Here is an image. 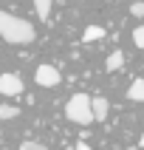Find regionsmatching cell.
Masks as SVG:
<instances>
[{
	"instance_id": "1",
	"label": "cell",
	"mask_w": 144,
	"mask_h": 150,
	"mask_svg": "<svg viewBox=\"0 0 144 150\" xmlns=\"http://www.w3.org/2000/svg\"><path fill=\"white\" fill-rule=\"evenodd\" d=\"M0 37L8 45H28V42H34L37 31H34V25L28 20L14 17V14H8V11H0Z\"/></svg>"
},
{
	"instance_id": "2",
	"label": "cell",
	"mask_w": 144,
	"mask_h": 150,
	"mask_svg": "<svg viewBox=\"0 0 144 150\" xmlns=\"http://www.w3.org/2000/svg\"><path fill=\"white\" fill-rule=\"evenodd\" d=\"M65 116L74 125H91V122H96V116H93V99L88 93H74L65 105Z\"/></svg>"
},
{
	"instance_id": "3",
	"label": "cell",
	"mask_w": 144,
	"mask_h": 150,
	"mask_svg": "<svg viewBox=\"0 0 144 150\" xmlns=\"http://www.w3.org/2000/svg\"><path fill=\"white\" fill-rule=\"evenodd\" d=\"M34 79H37V85H42V88H54V85L62 82V74H59L54 65L42 62V65H37V71H34Z\"/></svg>"
},
{
	"instance_id": "4",
	"label": "cell",
	"mask_w": 144,
	"mask_h": 150,
	"mask_svg": "<svg viewBox=\"0 0 144 150\" xmlns=\"http://www.w3.org/2000/svg\"><path fill=\"white\" fill-rule=\"evenodd\" d=\"M23 91H25V85L17 74H3L0 76V93L3 96H20Z\"/></svg>"
},
{
	"instance_id": "5",
	"label": "cell",
	"mask_w": 144,
	"mask_h": 150,
	"mask_svg": "<svg viewBox=\"0 0 144 150\" xmlns=\"http://www.w3.org/2000/svg\"><path fill=\"white\" fill-rule=\"evenodd\" d=\"M107 113H110V102L105 96H93V116H96V122H105Z\"/></svg>"
},
{
	"instance_id": "6",
	"label": "cell",
	"mask_w": 144,
	"mask_h": 150,
	"mask_svg": "<svg viewBox=\"0 0 144 150\" xmlns=\"http://www.w3.org/2000/svg\"><path fill=\"white\" fill-rule=\"evenodd\" d=\"M127 99L130 102H144V79H133L127 88Z\"/></svg>"
},
{
	"instance_id": "7",
	"label": "cell",
	"mask_w": 144,
	"mask_h": 150,
	"mask_svg": "<svg viewBox=\"0 0 144 150\" xmlns=\"http://www.w3.org/2000/svg\"><path fill=\"white\" fill-rule=\"evenodd\" d=\"M122 65H124V54H122V51H113V54L105 59V68H107V71H122Z\"/></svg>"
},
{
	"instance_id": "8",
	"label": "cell",
	"mask_w": 144,
	"mask_h": 150,
	"mask_svg": "<svg viewBox=\"0 0 144 150\" xmlns=\"http://www.w3.org/2000/svg\"><path fill=\"white\" fill-rule=\"evenodd\" d=\"M51 6H54V0H34V11H37V17H40V20H48Z\"/></svg>"
},
{
	"instance_id": "9",
	"label": "cell",
	"mask_w": 144,
	"mask_h": 150,
	"mask_svg": "<svg viewBox=\"0 0 144 150\" xmlns=\"http://www.w3.org/2000/svg\"><path fill=\"white\" fill-rule=\"evenodd\" d=\"M102 37H105V28H102V25H88V28L82 31V40H85V42H91V40H102Z\"/></svg>"
},
{
	"instance_id": "10",
	"label": "cell",
	"mask_w": 144,
	"mask_h": 150,
	"mask_svg": "<svg viewBox=\"0 0 144 150\" xmlns=\"http://www.w3.org/2000/svg\"><path fill=\"white\" fill-rule=\"evenodd\" d=\"M17 113H20V110H17L14 105H0V119H6V122H8V119H14Z\"/></svg>"
},
{
	"instance_id": "11",
	"label": "cell",
	"mask_w": 144,
	"mask_h": 150,
	"mask_svg": "<svg viewBox=\"0 0 144 150\" xmlns=\"http://www.w3.org/2000/svg\"><path fill=\"white\" fill-rule=\"evenodd\" d=\"M130 14H133V17H144V0L130 3Z\"/></svg>"
},
{
	"instance_id": "12",
	"label": "cell",
	"mask_w": 144,
	"mask_h": 150,
	"mask_svg": "<svg viewBox=\"0 0 144 150\" xmlns=\"http://www.w3.org/2000/svg\"><path fill=\"white\" fill-rule=\"evenodd\" d=\"M133 42H136V48H144V25H138L133 31Z\"/></svg>"
},
{
	"instance_id": "13",
	"label": "cell",
	"mask_w": 144,
	"mask_h": 150,
	"mask_svg": "<svg viewBox=\"0 0 144 150\" xmlns=\"http://www.w3.org/2000/svg\"><path fill=\"white\" fill-rule=\"evenodd\" d=\"M20 150H48V147L40 144V142H23V144H20Z\"/></svg>"
},
{
	"instance_id": "14",
	"label": "cell",
	"mask_w": 144,
	"mask_h": 150,
	"mask_svg": "<svg viewBox=\"0 0 144 150\" xmlns=\"http://www.w3.org/2000/svg\"><path fill=\"white\" fill-rule=\"evenodd\" d=\"M76 150H91V147H88V144H85L82 139H79V142H76Z\"/></svg>"
},
{
	"instance_id": "15",
	"label": "cell",
	"mask_w": 144,
	"mask_h": 150,
	"mask_svg": "<svg viewBox=\"0 0 144 150\" xmlns=\"http://www.w3.org/2000/svg\"><path fill=\"white\" fill-rule=\"evenodd\" d=\"M138 144H141V147H144V133H141V139H138Z\"/></svg>"
}]
</instances>
